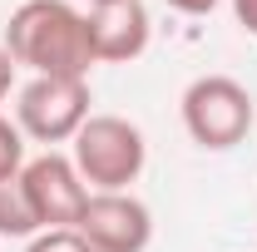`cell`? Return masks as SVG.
I'll use <instances>...</instances> for the list:
<instances>
[{"label": "cell", "instance_id": "8fae6325", "mask_svg": "<svg viewBox=\"0 0 257 252\" xmlns=\"http://www.w3.org/2000/svg\"><path fill=\"white\" fill-rule=\"evenodd\" d=\"M168 10H178V15H213L223 0H163Z\"/></svg>", "mask_w": 257, "mask_h": 252}, {"label": "cell", "instance_id": "5bb4252c", "mask_svg": "<svg viewBox=\"0 0 257 252\" xmlns=\"http://www.w3.org/2000/svg\"><path fill=\"white\" fill-rule=\"evenodd\" d=\"M89 5H99V0H89Z\"/></svg>", "mask_w": 257, "mask_h": 252}, {"label": "cell", "instance_id": "52a82bcc", "mask_svg": "<svg viewBox=\"0 0 257 252\" xmlns=\"http://www.w3.org/2000/svg\"><path fill=\"white\" fill-rule=\"evenodd\" d=\"M84 30H89L94 64H128L149 50L154 25L144 0H99L84 10Z\"/></svg>", "mask_w": 257, "mask_h": 252}, {"label": "cell", "instance_id": "30bf717a", "mask_svg": "<svg viewBox=\"0 0 257 252\" xmlns=\"http://www.w3.org/2000/svg\"><path fill=\"white\" fill-rule=\"evenodd\" d=\"M25 252H94V247L79 227H45L25 242Z\"/></svg>", "mask_w": 257, "mask_h": 252}, {"label": "cell", "instance_id": "277c9868", "mask_svg": "<svg viewBox=\"0 0 257 252\" xmlns=\"http://www.w3.org/2000/svg\"><path fill=\"white\" fill-rule=\"evenodd\" d=\"M89 119V79H55L30 74L15 94V124L35 144H69Z\"/></svg>", "mask_w": 257, "mask_h": 252}, {"label": "cell", "instance_id": "ba28073f", "mask_svg": "<svg viewBox=\"0 0 257 252\" xmlns=\"http://www.w3.org/2000/svg\"><path fill=\"white\" fill-rule=\"evenodd\" d=\"M35 232H40V218L25 203L20 183H0V237H25L30 242Z\"/></svg>", "mask_w": 257, "mask_h": 252}, {"label": "cell", "instance_id": "9c48e42d", "mask_svg": "<svg viewBox=\"0 0 257 252\" xmlns=\"http://www.w3.org/2000/svg\"><path fill=\"white\" fill-rule=\"evenodd\" d=\"M20 168H25V134L15 119L0 114V183H15Z\"/></svg>", "mask_w": 257, "mask_h": 252}, {"label": "cell", "instance_id": "3957f363", "mask_svg": "<svg viewBox=\"0 0 257 252\" xmlns=\"http://www.w3.org/2000/svg\"><path fill=\"white\" fill-rule=\"evenodd\" d=\"M178 114H183V129H188V139L198 149L227 154L247 139L257 104L247 94V84H237L232 74H198L178 99Z\"/></svg>", "mask_w": 257, "mask_h": 252}, {"label": "cell", "instance_id": "6da1fadb", "mask_svg": "<svg viewBox=\"0 0 257 252\" xmlns=\"http://www.w3.org/2000/svg\"><path fill=\"white\" fill-rule=\"evenodd\" d=\"M15 69L55 74V79H89L94 50L84 30V10L69 0H20L5 20V40Z\"/></svg>", "mask_w": 257, "mask_h": 252}, {"label": "cell", "instance_id": "7a4b0ae2", "mask_svg": "<svg viewBox=\"0 0 257 252\" xmlns=\"http://www.w3.org/2000/svg\"><path fill=\"white\" fill-rule=\"evenodd\" d=\"M69 144H74L69 158H74L79 178L89 183V193H128V183H139V173L149 163L144 129L128 124L124 114H89Z\"/></svg>", "mask_w": 257, "mask_h": 252}, {"label": "cell", "instance_id": "5b68a950", "mask_svg": "<svg viewBox=\"0 0 257 252\" xmlns=\"http://www.w3.org/2000/svg\"><path fill=\"white\" fill-rule=\"evenodd\" d=\"M15 183L25 193V203L35 208L40 232L45 227H74L79 213H84V203H89V183L79 178L74 158L55 154V149H45L40 158H25V168H20Z\"/></svg>", "mask_w": 257, "mask_h": 252}, {"label": "cell", "instance_id": "4fadbf2b", "mask_svg": "<svg viewBox=\"0 0 257 252\" xmlns=\"http://www.w3.org/2000/svg\"><path fill=\"white\" fill-rule=\"evenodd\" d=\"M232 15L247 35H257V0H232Z\"/></svg>", "mask_w": 257, "mask_h": 252}, {"label": "cell", "instance_id": "8992f818", "mask_svg": "<svg viewBox=\"0 0 257 252\" xmlns=\"http://www.w3.org/2000/svg\"><path fill=\"white\" fill-rule=\"evenodd\" d=\"M74 227L89 237L94 252H149L154 242V213L134 193H89Z\"/></svg>", "mask_w": 257, "mask_h": 252}, {"label": "cell", "instance_id": "7c38bea8", "mask_svg": "<svg viewBox=\"0 0 257 252\" xmlns=\"http://www.w3.org/2000/svg\"><path fill=\"white\" fill-rule=\"evenodd\" d=\"M10 89H15V60H10V50L0 45V104L10 99Z\"/></svg>", "mask_w": 257, "mask_h": 252}]
</instances>
